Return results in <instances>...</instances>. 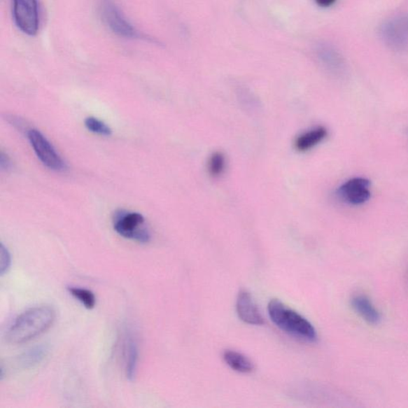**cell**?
<instances>
[{
	"label": "cell",
	"instance_id": "7a4b0ae2",
	"mask_svg": "<svg viewBox=\"0 0 408 408\" xmlns=\"http://www.w3.org/2000/svg\"><path fill=\"white\" fill-rule=\"evenodd\" d=\"M268 314L273 323L288 335L308 342L317 339L313 325L279 300H273L269 302Z\"/></svg>",
	"mask_w": 408,
	"mask_h": 408
},
{
	"label": "cell",
	"instance_id": "7c38bea8",
	"mask_svg": "<svg viewBox=\"0 0 408 408\" xmlns=\"http://www.w3.org/2000/svg\"><path fill=\"white\" fill-rule=\"evenodd\" d=\"M327 135V129L323 126H319L298 136L295 141V148L297 151L307 152L325 139Z\"/></svg>",
	"mask_w": 408,
	"mask_h": 408
},
{
	"label": "cell",
	"instance_id": "52a82bcc",
	"mask_svg": "<svg viewBox=\"0 0 408 408\" xmlns=\"http://www.w3.org/2000/svg\"><path fill=\"white\" fill-rule=\"evenodd\" d=\"M15 24L28 36H36L38 31L39 17L37 0H13Z\"/></svg>",
	"mask_w": 408,
	"mask_h": 408
},
{
	"label": "cell",
	"instance_id": "d6986e66",
	"mask_svg": "<svg viewBox=\"0 0 408 408\" xmlns=\"http://www.w3.org/2000/svg\"><path fill=\"white\" fill-rule=\"evenodd\" d=\"M11 265V255L8 248L2 244L0 247V274L3 275L8 272Z\"/></svg>",
	"mask_w": 408,
	"mask_h": 408
},
{
	"label": "cell",
	"instance_id": "ffe728a7",
	"mask_svg": "<svg viewBox=\"0 0 408 408\" xmlns=\"http://www.w3.org/2000/svg\"><path fill=\"white\" fill-rule=\"evenodd\" d=\"M10 160L4 153L1 154V160H0V166L2 170H8L10 168Z\"/></svg>",
	"mask_w": 408,
	"mask_h": 408
},
{
	"label": "cell",
	"instance_id": "9c48e42d",
	"mask_svg": "<svg viewBox=\"0 0 408 408\" xmlns=\"http://www.w3.org/2000/svg\"><path fill=\"white\" fill-rule=\"evenodd\" d=\"M237 310L239 317L245 323L262 325L264 319L256 303L250 293L246 290H240L237 297Z\"/></svg>",
	"mask_w": 408,
	"mask_h": 408
},
{
	"label": "cell",
	"instance_id": "8992f818",
	"mask_svg": "<svg viewBox=\"0 0 408 408\" xmlns=\"http://www.w3.org/2000/svg\"><path fill=\"white\" fill-rule=\"evenodd\" d=\"M29 141L36 153L38 158L48 169L56 171H63L66 165L55 150V148L40 132L31 129L27 134Z\"/></svg>",
	"mask_w": 408,
	"mask_h": 408
},
{
	"label": "cell",
	"instance_id": "277c9868",
	"mask_svg": "<svg viewBox=\"0 0 408 408\" xmlns=\"http://www.w3.org/2000/svg\"><path fill=\"white\" fill-rule=\"evenodd\" d=\"M381 38L390 49L404 51L408 48V14L400 13L385 21L380 29Z\"/></svg>",
	"mask_w": 408,
	"mask_h": 408
},
{
	"label": "cell",
	"instance_id": "5bb4252c",
	"mask_svg": "<svg viewBox=\"0 0 408 408\" xmlns=\"http://www.w3.org/2000/svg\"><path fill=\"white\" fill-rule=\"evenodd\" d=\"M223 358L225 363L234 371L241 373H250L254 370V365L246 356L234 350H226Z\"/></svg>",
	"mask_w": 408,
	"mask_h": 408
},
{
	"label": "cell",
	"instance_id": "5b68a950",
	"mask_svg": "<svg viewBox=\"0 0 408 408\" xmlns=\"http://www.w3.org/2000/svg\"><path fill=\"white\" fill-rule=\"evenodd\" d=\"M100 13L102 20L111 30L120 37L125 38H139L142 36L126 20L122 11L113 0H102Z\"/></svg>",
	"mask_w": 408,
	"mask_h": 408
},
{
	"label": "cell",
	"instance_id": "2e32d148",
	"mask_svg": "<svg viewBox=\"0 0 408 408\" xmlns=\"http://www.w3.org/2000/svg\"><path fill=\"white\" fill-rule=\"evenodd\" d=\"M69 292L80 302H82L86 309H92L95 307L96 297L93 292L86 289L76 288V287L69 288Z\"/></svg>",
	"mask_w": 408,
	"mask_h": 408
},
{
	"label": "cell",
	"instance_id": "3957f363",
	"mask_svg": "<svg viewBox=\"0 0 408 408\" xmlns=\"http://www.w3.org/2000/svg\"><path fill=\"white\" fill-rule=\"evenodd\" d=\"M113 227L120 237L146 244L151 234L145 225V218L136 212L119 210L113 216Z\"/></svg>",
	"mask_w": 408,
	"mask_h": 408
},
{
	"label": "cell",
	"instance_id": "44dd1931",
	"mask_svg": "<svg viewBox=\"0 0 408 408\" xmlns=\"http://www.w3.org/2000/svg\"><path fill=\"white\" fill-rule=\"evenodd\" d=\"M337 0H316V2L323 8H329L330 6L335 4Z\"/></svg>",
	"mask_w": 408,
	"mask_h": 408
},
{
	"label": "cell",
	"instance_id": "9a60e30c",
	"mask_svg": "<svg viewBox=\"0 0 408 408\" xmlns=\"http://www.w3.org/2000/svg\"><path fill=\"white\" fill-rule=\"evenodd\" d=\"M48 349L47 346H36L20 356L17 359V364L22 367V369H30L34 366L37 365L47 356Z\"/></svg>",
	"mask_w": 408,
	"mask_h": 408
},
{
	"label": "cell",
	"instance_id": "e0dca14e",
	"mask_svg": "<svg viewBox=\"0 0 408 408\" xmlns=\"http://www.w3.org/2000/svg\"><path fill=\"white\" fill-rule=\"evenodd\" d=\"M226 159L222 153L216 152L211 155L209 162V170L211 176L218 177L225 170Z\"/></svg>",
	"mask_w": 408,
	"mask_h": 408
},
{
	"label": "cell",
	"instance_id": "6da1fadb",
	"mask_svg": "<svg viewBox=\"0 0 408 408\" xmlns=\"http://www.w3.org/2000/svg\"><path fill=\"white\" fill-rule=\"evenodd\" d=\"M56 314L52 307H36L27 310L17 318L6 335L8 342L19 344L42 335L53 325Z\"/></svg>",
	"mask_w": 408,
	"mask_h": 408
},
{
	"label": "cell",
	"instance_id": "ba28073f",
	"mask_svg": "<svg viewBox=\"0 0 408 408\" xmlns=\"http://www.w3.org/2000/svg\"><path fill=\"white\" fill-rule=\"evenodd\" d=\"M338 195L349 204H364L371 197L370 181L365 178H353L338 189Z\"/></svg>",
	"mask_w": 408,
	"mask_h": 408
},
{
	"label": "cell",
	"instance_id": "4fadbf2b",
	"mask_svg": "<svg viewBox=\"0 0 408 408\" xmlns=\"http://www.w3.org/2000/svg\"><path fill=\"white\" fill-rule=\"evenodd\" d=\"M125 375L129 381H134L138 364V347L133 337H126L125 342Z\"/></svg>",
	"mask_w": 408,
	"mask_h": 408
},
{
	"label": "cell",
	"instance_id": "ac0fdd59",
	"mask_svg": "<svg viewBox=\"0 0 408 408\" xmlns=\"http://www.w3.org/2000/svg\"><path fill=\"white\" fill-rule=\"evenodd\" d=\"M85 125L92 133L103 136H111L112 134L111 129L106 124L95 118H86Z\"/></svg>",
	"mask_w": 408,
	"mask_h": 408
},
{
	"label": "cell",
	"instance_id": "8fae6325",
	"mask_svg": "<svg viewBox=\"0 0 408 408\" xmlns=\"http://www.w3.org/2000/svg\"><path fill=\"white\" fill-rule=\"evenodd\" d=\"M352 307L367 323L377 325L381 321V314L373 306L369 298L365 296H356L352 300Z\"/></svg>",
	"mask_w": 408,
	"mask_h": 408
},
{
	"label": "cell",
	"instance_id": "30bf717a",
	"mask_svg": "<svg viewBox=\"0 0 408 408\" xmlns=\"http://www.w3.org/2000/svg\"><path fill=\"white\" fill-rule=\"evenodd\" d=\"M316 53L321 64L332 73L341 74L346 70V62L343 56L332 45L321 43L318 45Z\"/></svg>",
	"mask_w": 408,
	"mask_h": 408
}]
</instances>
